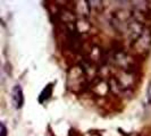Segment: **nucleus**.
Wrapping results in <instances>:
<instances>
[{
	"mask_svg": "<svg viewBox=\"0 0 151 136\" xmlns=\"http://www.w3.org/2000/svg\"><path fill=\"white\" fill-rule=\"evenodd\" d=\"M12 99H13V103L16 109H21L24 105V94L23 90L19 85H15L13 92H12Z\"/></svg>",
	"mask_w": 151,
	"mask_h": 136,
	"instance_id": "obj_1",
	"label": "nucleus"
},
{
	"mask_svg": "<svg viewBox=\"0 0 151 136\" xmlns=\"http://www.w3.org/2000/svg\"><path fill=\"white\" fill-rule=\"evenodd\" d=\"M52 90H53V84H48V85L45 87V90L41 92L40 98H39V101H40V102H45V101H47L48 99L51 97Z\"/></svg>",
	"mask_w": 151,
	"mask_h": 136,
	"instance_id": "obj_2",
	"label": "nucleus"
},
{
	"mask_svg": "<svg viewBox=\"0 0 151 136\" xmlns=\"http://www.w3.org/2000/svg\"><path fill=\"white\" fill-rule=\"evenodd\" d=\"M145 99H147V103L148 106H151V82L147 89V93H145Z\"/></svg>",
	"mask_w": 151,
	"mask_h": 136,
	"instance_id": "obj_3",
	"label": "nucleus"
},
{
	"mask_svg": "<svg viewBox=\"0 0 151 136\" xmlns=\"http://www.w3.org/2000/svg\"><path fill=\"white\" fill-rule=\"evenodd\" d=\"M0 136H7V128L2 124H0Z\"/></svg>",
	"mask_w": 151,
	"mask_h": 136,
	"instance_id": "obj_4",
	"label": "nucleus"
}]
</instances>
